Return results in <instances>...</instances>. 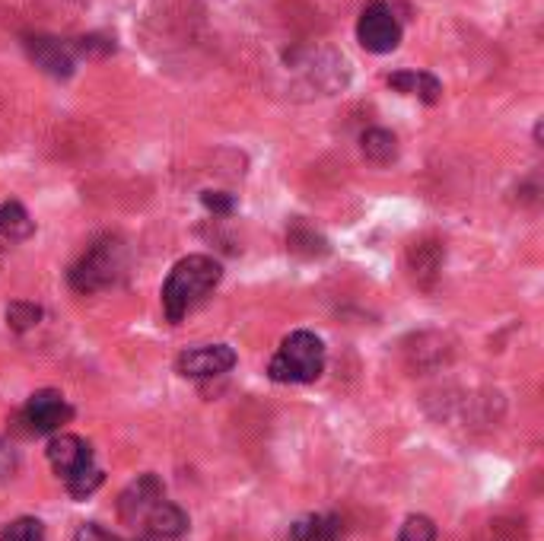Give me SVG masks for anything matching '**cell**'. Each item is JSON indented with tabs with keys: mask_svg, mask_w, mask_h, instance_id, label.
Wrapping results in <instances>:
<instances>
[{
	"mask_svg": "<svg viewBox=\"0 0 544 541\" xmlns=\"http://www.w3.org/2000/svg\"><path fill=\"white\" fill-rule=\"evenodd\" d=\"M344 519L335 513H315L290 526V541H341Z\"/></svg>",
	"mask_w": 544,
	"mask_h": 541,
	"instance_id": "5bb4252c",
	"label": "cell"
},
{
	"mask_svg": "<svg viewBox=\"0 0 544 541\" xmlns=\"http://www.w3.org/2000/svg\"><path fill=\"white\" fill-rule=\"evenodd\" d=\"M325 370V344L312 331H290L280 341L277 354L268 366V376L284 386H300V382H315Z\"/></svg>",
	"mask_w": 544,
	"mask_h": 541,
	"instance_id": "3957f363",
	"label": "cell"
},
{
	"mask_svg": "<svg viewBox=\"0 0 544 541\" xmlns=\"http://www.w3.org/2000/svg\"><path fill=\"white\" fill-rule=\"evenodd\" d=\"M74 417V408L67 405V398L55 389H39L29 395L26 408L20 411V421L26 424V433L42 436V433H55L61 424H67Z\"/></svg>",
	"mask_w": 544,
	"mask_h": 541,
	"instance_id": "8992f818",
	"label": "cell"
},
{
	"mask_svg": "<svg viewBox=\"0 0 544 541\" xmlns=\"http://www.w3.org/2000/svg\"><path fill=\"white\" fill-rule=\"evenodd\" d=\"M160 500H163V481L147 471V475H137V481H131L125 491H121L118 516H121V522H128V526H144L147 513Z\"/></svg>",
	"mask_w": 544,
	"mask_h": 541,
	"instance_id": "9c48e42d",
	"label": "cell"
},
{
	"mask_svg": "<svg viewBox=\"0 0 544 541\" xmlns=\"http://www.w3.org/2000/svg\"><path fill=\"white\" fill-rule=\"evenodd\" d=\"M389 86L405 96L420 99L424 106H436V102L443 99V83L427 71H398L389 77Z\"/></svg>",
	"mask_w": 544,
	"mask_h": 541,
	"instance_id": "4fadbf2b",
	"label": "cell"
},
{
	"mask_svg": "<svg viewBox=\"0 0 544 541\" xmlns=\"http://www.w3.org/2000/svg\"><path fill=\"white\" fill-rule=\"evenodd\" d=\"M357 42L373 55H389L401 45V23L385 0H373L363 7L357 20Z\"/></svg>",
	"mask_w": 544,
	"mask_h": 541,
	"instance_id": "5b68a950",
	"label": "cell"
},
{
	"mask_svg": "<svg viewBox=\"0 0 544 541\" xmlns=\"http://www.w3.org/2000/svg\"><path fill=\"white\" fill-rule=\"evenodd\" d=\"M42 306H35V303H26V300H16L7 306V325L10 331H16V335H23V331H32L35 325L42 322Z\"/></svg>",
	"mask_w": 544,
	"mask_h": 541,
	"instance_id": "d6986e66",
	"label": "cell"
},
{
	"mask_svg": "<svg viewBox=\"0 0 544 541\" xmlns=\"http://www.w3.org/2000/svg\"><path fill=\"white\" fill-rule=\"evenodd\" d=\"M0 541H45V526L32 516L13 519L10 526H4V532H0Z\"/></svg>",
	"mask_w": 544,
	"mask_h": 541,
	"instance_id": "ffe728a7",
	"label": "cell"
},
{
	"mask_svg": "<svg viewBox=\"0 0 544 541\" xmlns=\"http://www.w3.org/2000/svg\"><path fill=\"white\" fill-rule=\"evenodd\" d=\"M287 64L306 74V83L315 90V96H331L347 86L350 67L347 58L338 51L322 48V51H290Z\"/></svg>",
	"mask_w": 544,
	"mask_h": 541,
	"instance_id": "277c9868",
	"label": "cell"
},
{
	"mask_svg": "<svg viewBox=\"0 0 544 541\" xmlns=\"http://www.w3.org/2000/svg\"><path fill=\"white\" fill-rule=\"evenodd\" d=\"M115 51V42L105 36H83L74 42V55H86V58H109Z\"/></svg>",
	"mask_w": 544,
	"mask_h": 541,
	"instance_id": "603a6c76",
	"label": "cell"
},
{
	"mask_svg": "<svg viewBox=\"0 0 544 541\" xmlns=\"http://www.w3.org/2000/svg\"><path fill=\"white\" fill-rule=\"evenodd\" d=\"M360 150L370 163L389 166V163L398 160V137L392 131H385V128H370V131H363V137H360Z\"/></svg>",
	"mask_w": 544,
	"mask_h": 541,
	"instance_id": "9a60e30c",
	"label": "cell"
},
{
	"mask_svg": "<svg viewBox=\"0 0 544 541\" xmlns=\"http://www.w3.org/2000/svg\"><path fill=\"white\" fill-rule=\"evenodd\" d=\"M26 55L32 58V64L39 67L42 74L55 77V80H67L74 77V45H67L55 36H26Z\"/></svg>",
	"mask_w": 544,
	"mask_h": 541,
	"instance_id": "ba28073f",
	"label": "cell"
},
{
	"mask_svg": "<svg viewBox=\"0 0 544 541\" xmlns=\"http://www.w3.org/2000/svg\"><path fill=\"white\" fill-rule=\"evenodd\" d=\"M398 541H436V526L430 516H408L398 532Z\"/></svg>",
	"mask_w": 544,
	"mask_h": 541,
	"instance_id": "44dd1931",
	"label": "cell"
},
{
	"mask_svg": "<svg viewBox=\"0 0 544 541\" xmlns=\"http://www.w3.org/2000/svg\"><path fill=\"white\" fill-rule=\"evenodd\" d=\"M144 529H147V538L150 541H175V538H182L188 532V516H185L182 506L160 500L147 513Z\"/></svg>",
	"mask_w": 544,
	"mask_h": 541,
	"instance_id": "7c38bea8",
	"label": "cell"
},
{
	"mask_svg": "<svg viewBox=\"0 0 544 541\" xmlns=\"http://www.w3.org/2000/svg\"><path fill=\"white\" fill-rule=\"evenodd\" d=\"M287 249L300 258H322V255H328V239L322 233H315L312 226L296 223L287 233Z\"/></svg>",
	"mask_w": 544,
	"mask_h": 541,
	"instance_id": "e0dca14e",
	"label": "cell"
},
{
	"mask_svg": "<svg viewBox=\"0 0 544 541\" xmlns=\"http://www.w3.org/2000/svg\"><path fill=\"white\" fill-rule=\"evenodd\" d=\"M131 265V252L118 236H102L96 239L90 249L83 252V258L70 268V287L77 293H99L109 290L115 284L125 281Z\"/></svg>",
	"mask_w": 544,
	"mask_h": 541,
	"instance_id": "7a4b0ae2",
	"label": "cell"
},
{
	"mask_svg": "<svg viewBox=\"0 0 544 541\" xmlns=\"http://www.w3.org/2000/svg\"><path fill=\"white\" fill-rule=\"evenodd\" d=\"M102 481H105V475H102V468L96 462H86V465H80L77 471H70V475L64 478L67 494L74 500H86L90 494H96L102 487Z\"/></svg>",
	"mask_w": 544,
	"mask_h": 541,
	"instance_id": "ac0fdd59",
	"label": "cell"
},
{
	"mask_svg": "<svg viewBox=\"0 0 544 541\" xmlns=\"http://www.w3.org/2000/svg\"><path fill=\"white\" fill-rule=\"evenodd\" d=\"M223 268L210 255H188L175 265L163 284V309L169 322H182L204 296L220 284Z\"/></svg>",
	"mask_w": 544,
	"mask_h": 541,
	"instance_id": "6da1fadb",
	"label": "cell"
},
{
	"mask_svg": "<svg viewBox=\"0 0 544 541\" xmlns=\"http://www.w3.org/2000/svg\"><path fill=\"white\" fill-rule=\"evenodd\" d=\"M74 541H125V538H118L109 529H102L99 522H83V526L77 529V535H74Z\"/></svg>",
	"mask_w": 544,
	"mask_h": 541,
	"instance_id": "cb8c5ba5",
	"label": "cell"
},
{
	"mask_svg": "<svg viewBox=\"0 0 544 541\" xmlns=\"http://www.w3.org/2000/svg\"><path fill=\"white\" fill-rule=\"evenodd\" d=\"M35 233V223L29 211L20 201H4L0 204V236L7 242H23Z\"/></svg>",
	"mask_w": 544,
	"mask_h": 541,
	"instance_id": "2e32d148",
	"label": "cell"
},
{
	"mask_svg": "<svg viewBox=\"0 0 544 541\" xmlns=\"http://www.w3.org/2000/svg\"><path fill=\"white\" fill-rule=\"evenodd\" d=\"M48 462L61 478H67L70 471L93 462V449H90V443L80 440L74 433H58V436H51V443H48Z\"/></svg>",
	"mask_w": 544,
	"mask_h": 541,
	"instance_id": "8fae6325",
	"label": "cell"
},
{
	"mask_svg": "<svg viewBox=\"0 0 544 541\" xmlns=\"http://www.w3.org/2000/svg\"><path fill=\"white\" fill-rule=\"evenodd\" d=\"M201 204H204V211H210L214 217H230L236 211V198L230 195V191L207 188V191H201Z\"/></svg>",
	"mask_w": 544,
	"mask_h": 541,
	"instance_id": "7402d4cb",
	"label": "cell"
},
{
	"mask_svg": "<svg viewBox=\"0 0 544 541\" xmlns=\"http://www.w3.org/2000/svg\"><path fill=\"white\" fill-rule=\"evenodd\" d=\"M443 261H446V249L436 239H420V242H414V246L408 249V271L414 277V284L430 290L436 281H440Z\"/></svg>",
	"mask_w": 544,
	"mask_h": 541,
	"instance_id": "30bf717a",
	"label": "cell"
},
{
	"mask_svg": "<svg viewBox=\"0 0 544 541\" xmlns=\"http://www.w3.org/2000/svg\"><path fill=\"white\" fill-rule=\"evenodd\" d=\"M236 366V351L230 344H201L191 347V351H182L179 360H175V370L188 379H214L230 373Z\"/></svg>",
	"mask_w": 544,
	"mask_h": 541,
	"instance_id": "52a82bcc",
	"label": "cell"
}]
</instances>
